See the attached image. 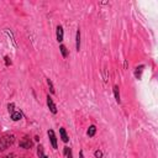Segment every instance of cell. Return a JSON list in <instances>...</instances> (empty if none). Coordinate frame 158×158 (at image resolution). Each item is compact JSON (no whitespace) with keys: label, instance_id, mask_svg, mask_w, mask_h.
<instances>
[{"label":"cell","instance_id":"4fadbf2b","mask_svg":"<svg viewBox=\"0 0 158 158\" xmlns=\"http://www.w3.org/2000/svg\"><path fill=\"white\" fill-rule=\"evenodd\" d=\"M37 154H39V158H48L47 156H45V153H43V147L42 146L37 147Z\"/></svg>","mask_w":158,"mask_h":158},{"label":"cell","instance_id":"ac0fdd59","mask_svg":"<svg viewBox=\"0 0 158 158\" xmlns=\"http://www.w3.org/2000/svg\"><path fill=\"white\" fill-rule=\"evenodd\" d=\"M5 63H6V66H10V64H11V61H10V58H9L7 56L5 57Z\"/></svg>","mask_w":158,"mask_h":158},{"label":"cell","instance_id":"3957f363","mask_svg":"<svg viewBox=\"0 0 158 158\" xmlns=\"http://www.w3.org/2000/svg\"><path fill=\"white\" fill-rule=\"evenodd\" d=\"M48 137H50L52 147L56 150V148H57V137H56V134H54L53 130H48Z\"/></svg>","mask_w":158,"mask_h":158},{"label":"cell","instance_id":"5bb4252c","mask_svg":"<svg viewBox=\"0 0 158 158\" xmlns=\"http://www.w3.org/2000/svg\"><path fill=\"white\" fill-rule=\"evenodd\" d=\"M64 156H66L67 158H73V156H72V151H70V148H69V147H64Z\"/></svg>","mask_w":158,"mask_h":158},{"label":"cell","instance_id":"e0dca14e","mask_svg":"<svg viewBox=\"0 0 158 158\" xmlns=\"http://www.w3.org/2000/svg\"><path fill=\"white\" fill-rule=\"evenodd\" d=\"M14 108H15V104H13V103L7 105V110H9V113H10V114L14 113Z\"/></svg>","mask_w":158,"mask_h":158},{"label":"cell","instance_id":"9c48e42d","mask_svg":"<svg viewBox=\"0 0 158 158\" xmlns=\"http://www.w3.org/2000/svg\"><path fill=\"white\" fill-rule=\"evenodd\" d=\"M88 136L89 137H94L95 136V134H96V127L94 126V125H91V126H89V128H88Z\"/></svg>","mask_w":158,"mask_h":158},{"label":"cell","instance_id":"ffe728a7","mask_svg":"<svg viewBox=\"0 0 158 158\" xmlns=\"http://www.w3.org/2000/svg\"><path fill=\"white\" fill-rule=\"evenodd\" d=\"M4 158H14V154H10V156H6V157H4Z\"/></svg>","mask_w":158,"mask_h":158},{"label":"cell","instance_id":"8fae6325","mask_svg":"<svg viewBox=\"0 0 158 158\" xmlns=\"http://www.w3.org/2000/svg\"><path fill=\"white\" fill-rule=\"evenodd\" d=\"M143 69H145V66H143V64H142V66H140V67H137V68H136V70H135V76H136L137 79H140V78H141V74H142Z\"/></svg>","mask_w":158,"mask_h":158},{"label":"cell","instance_id":"ba28073f","mask_svg":"<svg viewBox=\"0 0 158 158\" xmlns=\"http://www.w3.org/2000/svg\"><path fill=\"white\" fill-rule=\"evenodd\" d=\"M76 48L79 52L80 50V30L79 29L77 30V35H76Z\"/></svg>","mask_w":158,"mask_h":158},{"label":"cell","instance_id":"8992f818","mask_svg":"<svg viewBox=\"0 0 158 158\" xmlns=\"http://www.w3.org/2000/svg\"><path fill=\"white\" fill-rule=\"evenodd\" d=\"M59 135H61V138H62V141L63 142H68L69 141V138H68V135H67V132H66V128H63V127H61L59 128Z\"/></svg>","mask_w":158,"mask_h":158},{"label":"cell","instance_id":"2e32d148","mask_svg":"<svg viewBox=\"0 0 158 158\" xmlns=\"http://www.w3.org/2000/svg\"><path fill=\"white\" fill-rule=\"evenodd\" d=\"M94 156H95V158H103V151L96 150V151L94 152Z\"/></svg>","mask_w":158,"mask_h":158},{"label":"cell","instance_id":"277c9868","mask_svg":"<svg viewBox=\"0 0 158 158\" xmlns=\"http://www.w3.org/2000/svg\"><path fill=\"white\" fill-rule=\"evenodd\" d=\"M47 105H48L52 114H57V106H56V104L53 103V99L50 95H47Z\"/></svg>","mask_w":158,"mask_h":158},{"label":"cell","instance_id":"30bf717a","mask_svg":"<svg viewBox=\"0 0 158 158\" xmlns=\"http://www.w3.org/2000/svg\"><path fill=\"white\" fill-rule=\"evenodd\" d=\"M113 90H114V95H115V99H116V103H119L120 104V90H119V87L117 85H114V88H113Z\"/></svg>","mask_w":158,"mask_h":158},{"label":"cell","instance_id":"d6986e66","mask_svg":"<svg viewBox=\"0 0 158 158\" xmlns=\"http://www.w3.org/2000/svg\"><path fill=\"white\" fill-rule=\"evenodd\" d=\"M79 157H80V158H84V154H83V151H80V152H79Z\"/></svg>","mask_w":158,"mask_h":158},{"label":"cell","instance_id":"9a60e30c","mask_svg":"<svg viewBox=\"0 0 158 158\" xmlns=\"http://www.w3.org/2000/svg\"><path fill=\"white\" fill-rule=\"evenodd\" d=\"M47 84H48L50 91L52 93V94H54V93H56V90H54V87H53V83H52V80H51L50 78H47Z\"/></svg>","mask_w":158,"mask_h":158},{"label":"cell","instance_id":"6da1fadb","mask_svg":"<svg viewBox=\"0 0 158 158\" xmlns=\"http://www.w3.org/2000/svg\"><path fill=\"white\" fill-rule=\"evenodd\" d=\"M15 142V136L13 134H6L0 138V151H5Z\"/></svg>","mask_w":158,"mask_h":158},{"label":"cell","instance_id":"7a4b0ae2","mask_svg":"<svg viewBox=\"0 0 158 158\" xmlns=\"http://www.w3.org/2000/svg\"><path fill=\"white\" fill-rule=\"evenodd\" d=\"M19 146H20L21 148H25V150H30V148L32 147V141L30 140L29 136H25L20 141V145H19Z\"/></svg>","mask_w":158,"mask_h":158},{"label":"cell","instance_id":"5b68a950","mask_svg":"<svg viewBox=\"0 0 158 158\" xmlns=\"http://www.w3.org/2000/svg\"><path fill=\"white\" fill-rule=\"evenodd\" d=\"M56 35H57V41L58 42H62L63 41V37H64V31H63V27L62 26H57V29H56Z\"/></svg>","mask_w":158,"mask_h":158},{"label":"cell","instance_id":"52a82bcc","mask_svg":"<svg viewBox=\"0 0 158 158\" xmlns=\"http://www.w3.org/2000/svg\"><path fill=\"white\" fill-rule=\"evenodd\" d=\"M22 119V114L20 113V111H14V113L11 114V120L13 121H19V120Z\"/></svg>","mask_w":158,"mask_h":158},{"label":"cell","instance_id":"7c38bea8","mask_svg":"<svg viewBox=\"0 0 158 158\" xmlns=\"http://www.w3.org/2000/svg\"><path fill=\"white\" fill-rule=\"evenodd\" d=\"M59 51H61V53H62V56H63L64 58L68 57V50H67V47L64 45H61L59 46Z\"/></svg>","mask_w":158,"mask_h":158}]
</instances>
